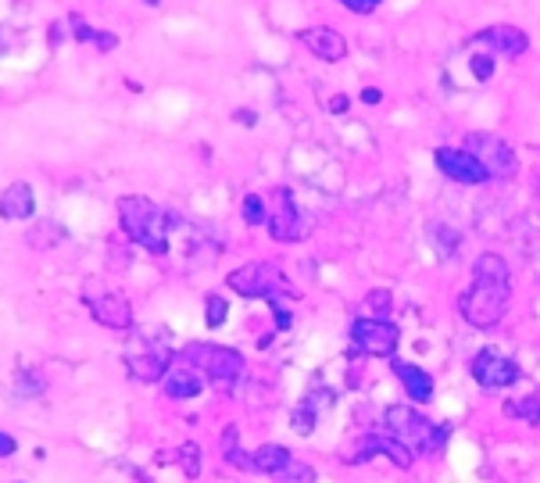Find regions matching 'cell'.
I'll list each match as a JSON object with an SVG mask.
<instances>
[{"label":"cell","instance_id":"cell-1","mask_svg":"<svg viewBox=\"0 0 540 483\" xmlns=\"http://www.w3.org/2000/svg\"><path fill=\"white\" fill-rule=\"evenodd\" d=\"M511 301V280H508V262L494 251H483L472 266V287L462 294L458 308L469 326L476 330H494Z\"/></svg>","mask_w":540,"mask_h":483},{"label":"cell","instance_id":"cell-2","mask_svg":"<svg viewBox=\"0 0 540 483\" xmlns=\"http://www.w3.org/2000/svg\"><path fill=\"white\" fill-rule=\"evenodd\" d=\"M119 222L126 229V236L133 244H140L151 255H168V225L172 215L165 208H158L151 197H136L126 193L119 197Z\"/></svg>","mask_w":540,"mask_h":483},{"label":"cell","instance_id":"cell-3","mask_svg":"<svg viewBox=\"0 0 540 483\" xmlns=\"http://www.w3.org/2000/svg\"><path fill=\"white\" fill-rule=\"evenodd\" d=\"M387 426L390 433L415 454V451H440L447 440V426H433L426 415H419L415 408H387Z\"/></svg>","mask_w":540,"mask_h":483},{"label":"cell","instance_id":"cell-4","mask_svg":"<svg viewBox=\"0 0 540 483\" xmlns=\"http://www.w3.org/2000/svg\"><path fill=\"white\" fill-rule=\"evenodd\" d=\"M179 358L190 362L208 380H215L218 387H229L243 372V355L236 348H222V344H190V348H183Z\"/></svg>","mask_w":540,"mask_h":483},{"label":"cell","instance_id":"cell-5","mask_svg":"<svg viewBox=\"0 0 540 483\" xmlns=\"http://www.w3.org/2000/svg\"><path fill=\"white\" fill-rule=\"evenodd\" d=\"M229 291L240 298H268V305H280L276 298L287 291L283 273L273 262H247L236 273H229Z\"/></svg>","mask_w":540,"mask_h":483},{"label":"cell","instance_id":"cell-6","mask_svg":"<svg viewBox=\"0 0 540 483\" xmlns=\"http://www.w3.org/2000/svg\"><path fill=\"white\" fill-rule=\"evenodd\" d=\"M176 362L172 351L158 348L151 337H129V348H126V369L133 380H143V383H161V376L168 372V365Z\"/></svg>","mask_w":540,"mask_h":483},{"label":"cell","instance_id":"cell-7","mask_svg":"<svg viewBox=\"0 0 540 483\" xmlns=\"http://www.w3.org/2000/svg\"><path fill=\"white\" fill-rule=\"evenodd\" d=\"M465 151L487 168L490 179H511V176L519 172V161H515L511 143H504V140L494 136V133H472V136L465 140Z\"/></svg>","mask_w":540,"mask_h":483},{"label":"cell","instance_id":"cell-8","mask_svg":"<svg viewBox=\"0 0 540 483\" xmlns=\"http://www.w3.org/2000/svg\"><path fill=\"white\" fill-rule=\"evenodd\" d=\"M351 337H355L358 351H365L372 358H394L397 344H401V330L390 319H372V315L355 319L351 323Z\"/></svg>","mask_w":540,"mask_h":483},{"label":"cell","instance_id":"cell-9","mask_svg":"<svg viewBox=\"0 0 540 483\" xmlns=\"http://www.w3.org/2000/svg\"><path fill=\"white\" fill-rule=\"evenodd\" d=\"M83 298H86L90 315H94L104 330L133 333V305H129L126 294H119V291H101V294H94L90 287H83Z\"/></svg>","mask_w":540,"mask_h":483},{"label":"cell","instance_id":"cell-10","mask_svg":"<svg viewBox=\"0 0 540 483\" xmlns=\"http://www.w3.org/2000/svg\"><path fill=\"white\" fill-rule=\"evenodd\" d=\"M265 225H268V233H273V240H280V244H294V240H305L312 233V222L298 211L290 190H276V208L268 211Z\"/></svg>","mask_w":540,"mask_h":483},{"label":"cell","instance_id":"cell-11","mask_svg":"<svg viewBox=\"0 0 540 483\" xmlns=\"http://www.w3.org/2000/svg\"><path fill=\"white\" fill-rule=\"evenodd\" d=\"M472 380L483 387V390H504L519 380V365L511 358H504L501 351H479L472 358Z\"/></svg>","mask_w":540,"mask_h":483},{"label":"cell","instance_id":"cell-12","mask_svg":"<svg viewBox=\"0 0 540 483\" xmlns=\"http://www.w3.org/2000/svg\"><path fill=\"white\" fill-rule=\"evenodd\" d=\"M437 168L447 176V179H454V183H462V186H479L483 179H490L487 176V168L462 147H440L437 151Z\"/></svg>","mask_w":540,"mask_h":483},{"label":"cell","instance_id":"cell-13","mask_svg":"<svg viewBox=\"0 0 540 483\" xmlns=\"http://www.w3.org/2000/svg\"><path fill=\"white\" fill-rule=\"evenodd\" d=\"M376 454H387L397 469H412V451L390 433V437H383V433H369V437H362L358 440V447L351 451V462H369V458H376Z\"/></svg>","mask_w":540,"mask_h":483},{"label":"cell","instance_id":"cell-14","mask_svg":"<svg viewBox=\"0 0 540 483\" xmlns=\"http://www.w3.org/2000/svg\"><path fill=\"white\" fill-rule=\"evenodd\" d=\"M204 372H197L190 362H183V358H176L172 365H168V372L161 376V383H165V394L168 397H176V401H186V397H197L200 390H204Z\"/></svg>","mask_w":540,"mask_h":483},{"label":"cell","instance_id":"cell-15","mask_svg":"<svg viewBox=\"0 0 540 483\" xmlns=\"http://www.w3.org/2000/svg\"><path fill=\"white\" fill-rule=\"evenodd\" d=\"M298 40L323 61H340L348 58V40L337 33V29H326V26H312V29H301Z\"/></svg>","mask_w":540,"mask_h":483},{"label":"cell","instance_id":"cell-16","mask_svg":"<svg viewBox=\"0 0 540 483\" xmlns=\"http://www.w3.org/2000/svg\"><path fill=\"white\" fill-rule=\"evenodd\" d=\"M476 44H483V47L494 51V54L519 58V54H526L529 37H526L522 29H515V26H490V29H483V33L476 37Z\"/></svg>","mask_w":540,"mask_h":483},{"label":"cell","instance_id":"cell-17","mask_svg":"<svg viewBox=\"0 0 540 483\" xmlns=\"http://www.w3.org/2000/svg\"><path fill=\"white\" fill-rule=\"evenodd\" d=\"M37 211V193L29 183H12L8 190H0V215L4 218H33Z\"/></svg>","mask_w":540,"mask_h":483},{"label":"cell","instance_id":"cell-18","mask_svg":"<svg viewBox=\"0 0 540 483\" xmlns=\"http://www.w3.org/2000/svg\"><path fill=\"white\" fill-rule=\"evenodd\" d=\"M394 365V372H397V380L405 383V394L415 401V405H426L430 397H433V376L426 372V369H419V365H408V362H390Z\"/></svg>","mask_w":540,"mask_h":483},{"label":"cell","instance_id":"cell-19","mask_svg":"<svg viewBox=\"0 0 540 483\" xmlns=\"http://www.w3.org/2000/svg\"><path fill=\"white\" fill-rule=\"evenodd\" d=\"M250 462H254L258 472H283V469L290 465V451H287L283 444H261V447L250 454Z\"/></svg>","mask_w":540,"mask_h":483},{"label":"cell","instance_id":"cell-20","mask_svg":"<svg viewBox=\"0 0 540 483\" xmlns=\"http://www.w3.org/2000/svg\"><path fill=\"white\" fill-rule=\"evenodd\" d=\"M69 26H72V37H76L79 44H97L101 51H115V47H119V37H111V33H97V29H90L86 22H79V15H69Z\"/></svg>","mask_w":540,"mask_h":483},{"label":"cell","instance_id":"cell-21","mask_svg":"<svg viewBox=\"0 0 540 483\" xmlns=\"http://www.w3.org/2000/svg\"><path fill=\"white\" fill-rule=\"evenodd\" d=\"M240 208H243V222L247 225H265L268 222V208H265V201L258 193H247Z\"/></svg>","mask_w":540,"mask_h":483},{"label":"cell","instance_id":"cell-22","mask_svg":"<svg viewBox=\"0 0 540 483\" xmlns=\"http://www.w3.org/2000/svg\"><path fill=\"white\" fill-rule=\"evenodd\" d=\"M225 315H229L225 298H222V294H208V298H204V323L215 330V326H222V323H225Z\"/></svg>","mask_w":540,"mask_h":483},{"label":"cell","instance_id":"cell-23","mask_svg":"<svg viewBox=\"0 0 540 483\" xmlns=\"http://www.w3.org/2000/svg\"><path fill=\"white\" fill-rule=\"evenodd\" d=\"M168 458H172V462H179L186 476H197V472H200V451H197V444H183V447H179V451H172Z\"/></svg>","mask_w":540,"mask_h":483},{"label":"cell","instance_id":"cell-24","mask_svg":"<svg viewBox=\"0 0 540 483\" xmlns=\"http://www.w3.org/2000/svg\"><path fill=\"white\" fill-rule=\"evenodd\" d=\"M369 315L372 319H387L390 315V308H394V294L390 291H369Z\"/></svg>","mask_w":540,"mask_h":483},{"label":"cell","instance_id":"cell-25","mask_svg":"<svg viewBox=\"0 0 540 483\" xmlns=\"http://www.w3.org/2000/svg\"><path fill=\"white\" fill-rule=\"evenodd\" d=\"M504 412H508V415H522V419H529V422H540V397L529 394V397L519 401V405H504Z\"/></svg>","mask_w":540,"mask_h":483},{"label":"cell","instance_id":"cell-26","mask_svg":"<svg viewBox=\"0 0 540 483\" xmlns=\"http://www.w3.org/2000/svg\"><path fill=\"white\" fill-rule=\"evenodd\" d=\"M294 430H298V433H312V430H315V408H312V412H308V408H298V412H294Z\"/></svg>","mask_w":540,"mask_h":483},{"label":"cell","instance_id":"cell-27","mask_svg":"<svg viewBox=\"0 0 540 483\" xmlns=\"http://www.w3.org/2000/svg\"><path fill=\"white\" fill-rule=\"evenodd\" d=\"M340 4L348 8V12H355V15H372L383 0H340Z\"/></svg>","mask_w":540,"mask_h":483},{"label":"cell","instance_id":"cell-28","mask_svg":"<svg viewBox=\"0 0 540 483\" xmlns=\"http://www.w3.org/2000/svg\"><path fill=\"white\" fill-rule=\"evenodd\" d=\"M437 233L444 236V244H440V251H444V255H451V251H458V244H462V236H458V233H451L447 225H440Z\"/></svg>","mask_w":540,"mask_h":483},{"label":"cell","instance_id":"cell-29","mask_svg":"<svg viewBox=\"0 0 540 483\" xmlns=\"http://www.w3.org/2000/svg\"><path fill=\"white\" fill-rule=\"evenodd\" d=\"M472 72H476V79H490L494 61H490V58H472Z\"/></svg>","mask_w":540,"mask_h":483},{"label":"cell","instance_id":"cell-30","mask_svg":"<svg viewBox=\"0 0 540 483\" xmlns=\"http://www.w3.org/2000/svg\"><path fill=\"white\" fill-rule=\"evenodd\" d=\"M15 451H19V440H15L12 433L0 430V458H8V454H15Z\"/></svg>","mask_w":540,"mask_h":483},{"label":"cell","instance_id":"cell-31","mask_svg":"<svg viewBox=\"0 0 540 483\" xmlns=\"http://www.w3.org/2000/svg\"><path fill=\"white\" fill-rule=\"evenodd\" d=\"M380 97H383V94H380L376 86H365V90H362V101H365V104H380Z\"/></svg>","mask_w":540,"mask_h":483},{"label":"cell","instance_id":"cell-32","mask_svg":"<svg viewBox=\"0 0 540 483\" xmlns=\"http://www.w3.org/2000/svg\"><path fill=\"white\" fill-rule=\"evenodd\" d=\"M47 37H51V44L58 47V44H61V37H65V26H51V29H47Z\"/></svg>","mask_w":540,"mask_h":483},{"label":"cell","instance_id":"cell-33","mask_svg":"<svg viewBox=\"0 0 540 483\" xmlns=\"http://www.w3.org/2000/svg\"><path fill=\"white\" fill-rule=\"evenodd\" d=\"M330 108H333V111H348V97H344V94H340V97H333V101H330Z\"/></svg>","mask_w":540,"mask_h":483},{"label":"cell","instance_id":"cell-34","mask_svg":"<svg viewBox=\"0 0 540 483\" xmlns=\"http://www.w3.org/2000/svg\"><path fill=\"white\" fill-rule=\"evenodd\" d=\"M147 4H151V8H158V4H161V0H147Z\"/></svg>","mask_w":540,"mask_h":483}]
</instances>
